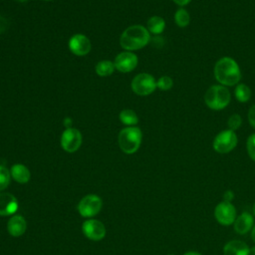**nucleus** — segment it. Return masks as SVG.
<instances>
[{
	"instance_id": "1",
	"label": "nucleus",
	"mask_w": 255,
	"mask_h": 255,
	"mask_svg": "<svg viewBox=\"0 0 255 255\" xmlns=\"http://www.w3.org/2000/svg\"><path fill=\"white\" fill-rule=\"evenodd\" d=\"M214 77L222 86H234L241 79V72L236 61L230 57L219 59L214 66Z\"/></svg>"
},
{
	"instance_id": "2",
	"label": "nucleus",
	"mask_w": 255,
	"mask_h": 255,
	"mask_svg": "<svg viewBox=\"0 0 255 255\" xmlns=\"http://www.w3.org/2000/svg\"><path fill=\"white\" fill-rule=\"evenodd\" d=\"M150 40L149 32L141 25H132L128 27L122 34L121 46L128 51H133L143 48Z\"/></svg>"
},
{
	"instance_id": "3",
	"label": "nucleus",
	"mask_w": 255,
	"mask_h": 255,
	"mask_svg": "<svg viewBox=\"0 0 255 255\" xmlns=\"http://www.w3.org/2000/svg\"><path fill=\"white\" fill-rule=\"evenodd\" d=\"M230 99L229 91L222 85L211 86L204 95L205 105L213 111L225 109L229 105Z\"/></svg>"
},
{
	"instance_id": "4",
	"label": "nucleus",
	"mask_w": 255,
	"mask_h": 255,
	"mask_svg": "<svg viewBox=\"0 0 255 255\" xmlns=\"http://www.w3.org/2000/svg\"><path fill=\"white\" fill-rule=\"evenodd\" d=\"M141 130L136 127H128L119 133V145L126 153L135 152L141 143Z\"/></svg>"
},
{
	"instance_id": "5",
	"label": "nucleus",
	"mask_w": 255,
	"mask_h": 255,
	"mask_svg": "<svg viewBox=\"0 0 255 255\" xmlns=\"http://www.w3.org/2000/svg\"><path fill=\"white\" fill-rule=\"evenodd\" d=\"M238 142L236 133L231 129L220 131L213 139V149L218 153H228L233 150Z\"/></svg>"
},
{
	"instance_id": "6",
	"label": "nucleus",
	"mask_w": 255,
	"mask_h": 255,
	"mask_svg": "<svg viewBox=\"0 0 255 255\" xmlns=\"http://www.w3.org/2000/svg\"><path fill=\"white\" fill-rule=\"evenodd\" d=\"M156 81L150 74L141 73L136 75L131 81L132 91L139 96H147L154 92Z\"/></svg>"
},
{
	"instance_id": "7",
	"label": "nucleus",
	"mask_w": 255,
	"mask_h": 255,
	"mask_svg": "<svg viewBox=\"0 0 255 255\" xmlns=\"http://www.w3.org/2000/svg\"><path fill=\"white\" fill-rule=\"evenodd\" d=\"M214 217L217 222L223 226H229L236 219V209L231 202L221 201L214 209Z\"/></svg>"
},
{
	"instance_id": "8",
	"label": "nucleus",
	"mask_w": 255,
	"mask_h": 255,
	"mask_svg": "<svg viewBox=\"0 0 255 255\" xmlns=\"http://www.w3.org/2000/svg\"><path fill=\"white\" fill-rule=\"evenodd\" d=\"M101 208L102 199L95 194H89L83 197L78 204V210L83 217H93L100 212Z\"/></svg>"
},
{
	"instance_id": "9",
	"label": "nucleus",
	"mask_w": 255,
	"mask_h": 255,
	"mask_svg": "<svg viewBox=\"0 0 255 255\" xmlns=\"http://www.w3.org/2000/svg\"><path fill=\"white\" fill-rule=\"evenodd\" d=\"M82 144V134L77 128H66L61 136V145L68 152H74Z\"/></svg>"
},
{
	"instance_id": "10",
	"label": "nucleus",
	"mask_w": 255,
	"mask_h": 255,
	"mask_svg": "<svg viewBox=\"0 0 255 255\" xmlns=\"http://www.w3.org/2000/svg\"><path fill=\"white\" fill-rule=\"evenodd\" d=\"M83 233L91 240L100 241L106 235V227L105 225L96 219H90L84 222L83 226Z\"/></svg>"
},
{
	"instance_id": "11",
	"label": "nucleus",
	"mask_w": 255,
	"mask_h": 255,
	"mask_svg": "<svg viewBox=\"0 0 255 255\" xmlns=\"http://www.w3.org/2000/svg\"><path fill=\"white\" fill-rule=\"evenodd\" d=\"M69 48L73 54L77 56H85L91 51L92 44L89 38L85 35L75 34L69 40Z\"/></svg>"
},
{
	"instance_id": "12",
	"label": "nucleus",
	"mask_w": 255,
	"mask_h": 255,
	"mask_svg": "<svg viewBox=\"0 0 255 255\" xmlns=\"http://www.w3.org/2000/svg\"><path fill=\"white\" fill-rule=\"evenodd\" d=\"M114 64L118 71L122 73H128L136 67L137 57L131 52H122L117 55Z\"/></svg>"
},
{
	"instance_id": "13",
	"label": "nucleus",
	"mask_w": 255,
	"mask_h": 255,
	"mask_svg": "<svg viewBox=\"0 0 255 255\" xmlns=\"http://www.w3.org/2000/svg\"><path fill=\"white\" fill-rule=\"evenodd\" d=\"M18 209V201L14 195L7 192L0 193V216L11 215Z\"/></svg>"
},
{
	"instance_id": "14",
	"label": "nucleus",
	"mask_w": 255,
	"mask_h": 255,
	"mask_svg": "<svg viewBox=\"0 0 255 255\" xmlns=\"http://www.w3.org/2000/svg\"><path fill=\"white\" fill-rule=\"evenodd\" d=\"M233 225L236 233L244 235L252 230L254 226V218L250 213L243 212L238 217H236Z\"/></svg>"
},
{
	"instance_id": "15",
	"label": "nucleus",
	"mask_w": 255,
	"mask_h": 255,
	"mask_svg": "<svg viewBox=\"0 0 255 255\" xmlns=\"http://www.w3.org/2000/svg\"><path fill=\"white\" fill-rule=\"evenodd\" d=\"M224 255H250L249 246L241 240H231L223 247Z\"/></svg>"
},
{
	"instance_id": "16",
	"label": "nucleus",
	"mask_w": 255,
	"mask_h": 255,
	"mask_svg": "<svg viewBox=\"0 0 255 255\" xmlns=\"http://www.w3.org/2000/svg\"><path fill=\"white\" fill-rule=\"evenodd\" d=\"M27 228V222L25 218L21 215H14L12 216L7 224V230L10 235L14 237L21 236L24 234Z\"/></svg>"
},
{
	"instance_id": "17",
	"label": "nucleus",
	"mask_w": 255,
	"mask_h": 255,
	"mask_svg": "<svg viewBox=\"0 0 255 255\" xmlns=\"http://www.w3.org/2000/svg\"><path fill=\"white\" fill-rule=\"evenodd\" d=\"M11 176L13 179L19 183H26L30 179V171L28 167H26L24 164L16 163L11 167L10 170Z\"/></svg>"
},
{
	"instance_id": "18",
	"label": "nucleus",
	"mask_w": 255,
	"mask_h": 255,
	"mask_svg": "<svg viewBox=\"0 0 255 255\" xmlns=\"http://www.w3.org/2000/svg\"><path fill=\"white\" fill-rule=\"evenodd\" d=\"M146 29L148 32L152 33V34H160L164 28H165V22L163 20V18L159 17V16H152L147 20L146 23Z\"/></svg>"
},
{
	"instance_id": "19",
	"label": "nucleus",
	"mask_w": 255,
	"mask_h": 255,
	"mask_svg": "<svg viewBox=\"0 0 255 255\" xmlns=\"http://www.w3.org/2000/svg\"><path fill=\"white\" fill-rule=\"evenodd\" d=\"M115 64L114 62L108 61V60H104L101 61L97 64L96 66V73L100 76V77H108L110 75H112L114 73L115 70Z\"/></svg>"
},
{
	"instance_id": "20",
	"label": "nucleus",
	"mask_w": 255,
	"mask_h": 255,
	"mask_svg": "<svg viewBox=\"0 0 255 255\" xmlns=\"http://www.w3.org/2000/svg\"><path fill=\"white\" fill-rule=\"evenodd\" d=\"M235 98L240 103H246L251 98V90L245 84H238L235 88Z\"/></svg>"
},
{
	"instance_id": "21",
	"label": "nucleus",
	"mask_w": 255,
	"mask_h": 255,
	"mask_svg": "<svg viewBox=\"0 0 255 255\" xmlns=\"http://www.w3.org/2000/svg\"><path fill=\"white\" fill-rule=\"evenodd\" d=\"M120 120L128 127H134L138 123V118L132 110H123L120 114Z\"/></svg>"
},
{
	"instance_id": "22",
	"label": "nucleus",
	"mask_w": 255,
	"mask_h": 255,
	"mask_svg": "<svg viewBox=\"0 0 255 255\" xmlns=\"http://www.w3.org/2000/svg\"><path fill=\"white\" fill-rule=\"evenodd\" d=\"M174 22L180 28L186 27L190 22V15L187 10L183 8L178 9L174 14Z\"/></svg>"
},
{
	"instance_id": "23",
	"label": "nucleus",
	"mask_w": 255,
	"mask_h": 255,
	"mask_svg": "<svg viewBox=\"0 0 255 255\" xmlns=\"http://www.w3.org/2000/svg\"><path fill=\"white\" fill-rule=\"evenodd\" d=\"M11 173L10 171L3 165H0V191L4 190L10 182Z\"/></svg>"
},
{
	"instance_id": "24",
	"label": "nucleus",
	"mask_w": 255,
	"mask_h": 255,
	"mask_svg": "<svg viewBox=\"0 0 255 255\" xmlns=\"http://www.w3.org/2000/svg\"><path fill=\"white\" fill-rule=\"evenodd\" d=\"M173 85V81L169 76H162L156 81V88L161 91H167L171 89Z\"/></svg>"
},
{
	"instance_id": "25",
	"label": "nucleus",
	"mask_w": 255,
	"mask_h": 255,
	"mask_svg": "<svg viewBox=\"0 0 255 255\" xmlns=\"http://www.w3.org/2000/svg\"><path fill=\"white\" fill-rule=\"evenodd\" d=\"M242 124V119L241 117L238 115V114H233L229 119H228V122H227V126H228V129H231V130H236L240 128Z\"/></svg>"
},
{
	"instance_id": "26",
	"label": "nucleus",
	"mask_w": 255,
	"mask_h": 255,
	"mask_svg": "<svg viewBox=\"0 0 255 255\" xmlns=\"http://www.w3.org/2000/svg\"><path fill=\"white\" fill-rule=\"evenodd\" d=\"M247 153L252 160L255 161V133H252L246 141Z\"/></svg>"
},
{
	"instance_id": "27",
	"label": "nucleus",
	"mask_w": 255,
	"mask_h": 255,
	"mask_svg": "<svg viewBox=\"0 0 255 255\" xmlns=\"http://www.w3.org/2000/svg\"><path fill=\"white\" fill-rule=\"evenodd\" d=\"M248 121L250 126L255 128V105H253L248 111Z\"/></svg>"
},
{
	"instance_id": "28",
	"label": "nucleus",
	"mask_w": 255,
	"mask_h": 255,
	"mask_svg": "<svg viewBox=\"0 0 255 255\" xmlns=\"http://www.w3.org/2000/svg\"><path fill=\"white\" fill-rule=\"evenodd\" d=\"M7 28H8V21L4 17L0 16V34L5 32Z\"/></svg>"
},
{
	"instance_id": "29",
	"label": "nucleus",
	"mask_w": 255,
	"mask_h": 255,
	"mask_svg": "<svg viewBox=\"0 0 255 255\" xmlns=\"http://www.w3.org/2000/svg\"><path fill=\"white\" fill-rule=\"evenodd\" d=\"M223 200L224 201H228V202H231L234 198V193L232 190H226L224 193H223Z\"/></svg>"
},
{
	"instance_id": "30",
	"label": "nucleus",
	"mask_w": 255,
	"mask_h": 255,
	"mask_svg": "<svg viewBox=\"0 0 255 255\" xmlns=\"http://www.w3.org/2000/svg\"><path fill=\"white\" fill-rule=\"evenodd\" d=\"M175 4L179 5V6H185L187 5L191 0H172Z\"/></svg>"
},
{
	"instance_id": "31",
	"label": "nucleus",
	"mask_w": 255,
	"mask_h": 255,
	"mask_svg": "<svg viewBox=\"0 0 255 255\" xmlns=\"http://www.w3.org/2000/svg\"><path fill=\"white\" fill-rule=\"evenodd\" d=\"M64 125H65V127H66L67 128H71V125H72V120H71L70 118H66V119L64 120Z\"/></svg>"
},
{
	"instance_id": "32",
	"label": "nucleus",
	"mask_w": 255,
	"mask_h": 255,
	"mask_svg": "<svg viewBox=\"0 0 255 255\" xmlns=\"http://www.w3.org/2000/svg\"><path fill=\"white\" fill-rule=\"evenodd\" d=\"M251 238H252L253 242L255 243V224H254V226H253V228L251 230Z\"/></svg>"
},
{
	"instance_id": "33",
	"label": "nucleus",
	"mask_w": 255,
	"mask_h": 255,
	"mask_svg": "<svg viewBox=\"0 0 255 255\" xmlns=\"http://www.w3.org/2000/svg\"><path fill=\"white\" fill-rule=\"evenodd\" d=\"M183 255H202V254H200V253H198V252H195V251H189V252L184 253Z\"/></svg>"
},
{
	"instance_id": "34",
	"label": "nucleus",
	"mask_w": 255,
	"mask_h": 255,
	"mask_svg": "<svg viewBox=\"0 0 255 255\" xmlns=\"http://www.w3.org/2000/svg\"><path fill=\"white\" fill-rule=\"evenodd\" d=\"M250 255H255V246L253 248H250Z\"/></svg>"
},
{
	"instance_id": "35",
	"label": "nucleus",
	"mask_w": 255,
	"mask_h": 255,
	"mask_svg": "<svg viewBox=\"0 0 255 255\" xmlns=\"http://www.w3.org/2000/svg\"><path fill=\"white\" fill-rule=\"evenodd\" d=\"M16 1H18V2H21V3H23V2H26L27 0H16Z\"/></svg>"
},
{
	"instance_id": "36",
	"label": "nucleus",
	"mask_w": 255,
	"mask_h": 255,
	"mask_svg": "<svg viewBox=\"0 0 255 255\" xmlns=\"http://www.w3.org/2000/svg\"><path fill=\"white\" fill-rule=\"evenodd\" d=\"M253 213L255 214V202H254V204H253Z\"/></svg>"
},
{
	"instance_id": "37",
	"label": "nucleus",
	"mask_w": 255,
	"mask_h": 255,
	"mask_svg": "<svg viewBox=\"0 0 255 255\" xmlns=\"http://www.w3.org/2000/svg\"><path fill=\"white\" fill-rule=\"evenodd\" d=\"M167 255H174V254H167Z\"/></svg>"
},
{
	"instance_id": "38",
	"label": "nucleus",
	"mask_w": 255,
	"mask_h": 255,
	"mask_svg": "<svg viewBox=\"0 0 255 255\" xmlns=\"http://www.w3.org/2000/svg\"><path fill=\"white\" fill-rule=\"evenodd\" d=\"M45 1H50V0H45Z\"/></svg>"
}]
</instances>
